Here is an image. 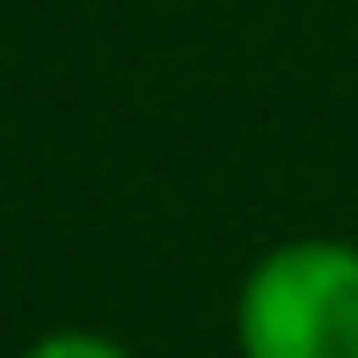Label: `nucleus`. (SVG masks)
Returning <instances> with one entry per match:
<instances>
[{
	"instance_id": "obj_1",
	"label": "nucleus",
	"mask_w": 358,
	"mask_h": 358,
	"mask_svg": "<svg viewBox=\"0 0 358 358\" xmlns=\"http://www.w3.org/2000/svg\"><path fill=\"white\" fill-rule=\"evenodd\" d=\"M241 358H358V241H271L234 285Z\"/></svg>"
},
{
	"instance_id": "obj_2",
	"label": "nucleus",
	"mask_w": 358,
	"mask_h": 358,
	"mask_svg": "<svg viewBox=\"0 0 358 358\" xmlns=\"http://www.w3.org/2000/svg\"><path fill=\"white\" fill-rule=\"evenodd\" d=\"M22 358H139V351L103 329H44L37 344H22Z\"/></svg>"
}]
</instances>
